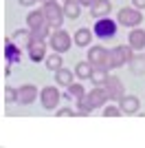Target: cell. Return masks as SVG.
<instances>
[{
    "instance_id": "6da1fadb",
    "label": "cell",
    "mask_w": 145,
    "mask_h": 148,
    "mask_svg": "<svg viewBox=\"0 0 145 148\" xmlns=\"http://www.w3.org/2000/svg\"><path fill=\"white\" fill-rule=\"evenodd\" d=\"M132 47L130 44H121V47H115V49H110L108 51V69H119V66H123V64H130L132 62V58H134V53H132Z\"/></svg>"
},
{
    "instance_id": "7a4b0ae2",
    "label": "cell",
    "mask_w": 145,
    "mask_h": 148,
    "mask_svg": "<svg viewBox=\"0 0 145 148\" xmlns=\"http://www.w3.org/2000/svg\"><path fill=\"white\" fill-rule=\"evenodd\" d=\"M44 18H46V25L48 27H62V22H64V7L57 5V0H46L44 2Z\"/></svg>"
},
{
    "instance_id": "3957f363",
    "label": "cell",
    "mask_w": 145,
    "mask_h": 148,
    "mask_svg": "<svg viewBox=\"0 0 145 148\" xmlns=\"http://www.w3.org/2000/svg\"><path fill=\"white\" fill-rule=\"evenodd\" d=\"M117 22L123 27H139L141 22H143V11L141 9H136V7H123L119 11V18H117Z\"/></svg>"
},
{
    "instance_id": "277c9868",
    "label": "cell",
    "mask_w": 145,
    "mask_h": 148,
    "mask_svg": "<svg viewBox=\"0 0 145 148\" xmlns=\"http://www.w3.org/2000/svg\"><path fill=\"white\" fill-rule=\"evenodd\" d=\"M97 38H101V40H108V38H115L117 33V22L110 18H99L95 22V31H92Z\"/></svg>"
},
{
    "instance_id": "5b68a950",
    "label": "cell",
    "mask_w": 145,
    "mask_h": 148,
    "mask_svg": "<svg viewBox=\"0 0 145 148\" xmlns=\"http://www.w3.org/2000/svg\"><path fill=\"white\" fill-rule=\"evenodd\" d=\"M103 88H106V93H108V99L121 102V99L125 97V88H123V82H121L119 77H115V75H110V77H108V82L103 84Z\"/></svg>"
},
{
    "instance_id": "8992f818",
    "label": "cell",
    "mask_w": 145,
    "mask_h": 148,
    "mask_svg": "<svg viewBox=\"0 0 145 148\" xmlns=\"http://www.w3.org/2000/svg\"><path fill=\"white\" fill-rule=\"evenodd\" d=\"M51 47H53L55 53H64V51L70 49V36H68L64 29H55L51 33Z\"/></svg>"
},
{
    "instance_id": "52a82bcc",
    "label": "cell",
    "mask_w": 145,
    "mask_h": 148,
    "mask_svg": "<svg viewBox=\"0 0 145 148\" xmlns=\"http://www.w3.org/2000/svg\"><path fill=\"white\" fill-rule=\"evenodd\" d=\"M88 62L95 69H108V51L103 47H90L88 51Z\"/></svg>"
},
{
    "instance_id": "ba28073f",
    "label": "cell",
    "mask_w": 145,
    "mask_h": 148,
    "mask_svg": "<svg viewBox=\"0 0 145 148\" xmlns=\"http://www.w3.org/2000/svg\"><path fill=\"white\" fill-rule=\"evenodd\" d=\"M40 99H42L44 108H57L62 95H60V91H57L55 86H44L42 93H40Z\"/></svg>"
},
{
    "instance_id": "9c48e42d",
    "label": "cell",
    "mask_w": 145,
    "mask_h": 148,
    "mask_svg": "<svg viewBox=\"0 0 145 148\" xmlns=\"http://www.w3.org/2000/svg\"><path fill=\"white\" fill-rule=\"evenodd\" d=\"M11 40L18 44L20 49H22V47H26V49H29L31 42H33V33H31V29H18V31H13Z\"/></svg>"
},
{
    "instance_id": "30bf717a",
    "label": "cell",
    "mask_w": 145,
    "mask_h": 148,
    "mask_svg": "<svg viewBox=\"0 0 145 148\" xmlns=\"http://www.w3.org/2000/svg\"><path fill=\"white\" fill-rule=\"evenodd\" d=\"M110 9H112V5H110V0H97L95 5L90 7V16L92 18H108Z\"/></svg>"
},
{
    "instance_id": "8fae6325",
    "label": "cell",
    "mask_w": 145,
    "mask_h": 148,
    "mask_svg": "<svg viewBox=\"0 0 145 148\" xmlns=\"http://www.w3.org/2000/svg\"><path fill=\"white\" fill-rule=\"evenodd\" d=\"M119 108L125 115H132V113H136L141 108V102H139V97H134V95H125V97L119 102Z\"/></svg>"
},
{
    "instance_id": "7c38bea8",
    "label": "cell",
    "mask_w": 145,
    "mask_h": 148,
    "mask_svg": "<svg viewBox=\"0 0 145 148\" xmlns=\"http://www.w3.org/2000/svg\"><path fill=\"white\" fill-rule=\"evenodd\" d=\"M35 97H37V88L33 84H26V86L18 88V102L20 104H31Z\"/></svg>"
},
{
    "instance_id": "4fadbf2b",
    "label": "cell",
    "mask_w": 145,
    "mask_h": 148,
    "mask_svg": "<svg viewBox=\"0 0 145 148\" xmlns=\"http://www.w3.org/2000/svg\"><path fill=\"white\" fill-rule=\"evenodd\" d=\"M127 44H130L134 51L143 49V47H145V31L143 29H132V31H130V36H127Z\"/></svg>"
},
{
    "instance_id": "5bb4252c",
    "label": "cell",
    "mask_w": 145,
    "mask_h": 148,
    "mask_svg": "<svg viewBox=\"0 0 145 148\" xmlns=\"http://www.w3.org/2000/svg\"><path fill=\"white\" fill-rule=\"evenodd\" d=\"M44 53H46V44H44V40H33L29 47V56L33 62H40L44 60Z\"/></svg>"
},
{
    "instance_id": "9a60e30c",
    "label": "cell",
    "mask_w": 145,
    "mask_h": 148,
    "mask_svg": "<svg viewBox=\"0 0 145 148\" xmlns=\"http://www.w3.org/2000/svg\"><path fill=\"white\" fill-rule=\"evenodd\" d=\"M5 56H7V62H20L22 51H20V47L13 40H7L5 42Z\"/></svg>"
},
{
    "instance_id": "2e32d148",
    "label": "cell",
    "mask_w": 145,
    "mask_h": 148,
    "mask_svg": "<svg viewBox=\"0 0 145 148\" xmlns=\"http://www.w3.org/2000/svg\"><path fill=\"white\" fill-rule=\"evenodd\" d=\"M64 13H66V18L77 20L79 16H81V5H79V0H66V2H64Z\"/></svg>"
},
{
    "instance_id": "e0dca14e",
    "label": "cell",
    "mask_w": 145,
    "mask_h": 148,
    "mask_svg": "<svg viewBox=\"0 0 145 148\" xmlns=\"http://www.w3.org/2000/svg\"><path fill=\"white\" fill-rule=\"evenodd\" d=\"M92 71H95V66H92L90 62H79L77 66H75V75H77L79 80H90Z\"/></svg>"
},
{
    "instance_id": "ac0fdd59",
    "label": "cell",
    "mask_w": 145,
    "mask_h": 148,
    "mask_svg": "<svg viewBox=\"0 0 145 148\" xmlns=\"http://www.w3.org/2000/svg\"><path fill=\"white\" fill-rule=\"evenodd\" d=\"M92 36H95V33H90V29H77V33H75V44H77V47H88V44L92 42Z\"/></svg>"
},
{
    "instance_id": "d6986e66",
    "label": "cell",
    "mask_w": 145,
    "mask_h": 148,
    "mask_svg": "<svg viewBox=\"0 0 145 148\" xmlns=\"http://www.w3.org/2000/svg\"><path fill=\"white\" fill-rule=\"evenodd\" d=\"M44 22H46V18H44L42 9H40V11H31L29 16H26V25H29V29H35V27L44 25Z\"/></svg>"
},
{
    "instance_id": "ffe728a7",
    "label": "cell",
    "mask_w": 145,
    "mask_h": 148,
    "mask_svg": "<svg viewBox=\"0 0 145 148\" xmlns=\"http://www.w3.org/2000/svg\"><path fill=\"white\" fill-rule=\"evenodd\" d=\"M108 69H95V71H92V75H90V80L95 82L97 86H103V84H106V82H108Z\"/></svg>"
},
{
    "instance_id": "44dd1931",
    "label": "cell",
    "mask_w": 145,
    "mask_h": 148,
    "mask_svg": "<svg viewBox=\"0 0 145 148\" xmlns=\"http://www.w3.org/2000/svg\"><path fill=\"white\" fill-rule=\"evenodd\" d=\"M55 80H57V84H62V86H70L72 84V73L66 71V69H60V71H55Z\"/></svg>"
},
{
    "instance_id": "7402d4cb",
    "label": "cell",
    "mask_w": 145,
    "mask_h": 148,
    "mask_svg": "<svg viewBox=\"0 0 145 148\" xmlns=\"http://www.w3.org/2000/svg\"><path fill=\"white\" fill-rule=\"evenodd\" d=\"M86 95V91H84V86H81V84H70V86H68V99H81Z\"/></svg>"
},
{
    "instance_id": "603a6c76",
    "label": "cell",
    "mask_w": 145,
    "mask_h": 148,
    "mask_svg": "<svg viewBox=\"0 0 145 148\" xmlns=\"http://www.w3.org/2000/svg\"><path fill=\"white\" fill-rule=\"evenodd\" d=\"M62 56L60 53H53V56H48V60H46V66L51 69V71H60L62 69Z\"/></svg>"
},
{
    "instance_id": "cb8c5ba5",
    "label": "cell",
    "mask_w": 145,
    "mask_h": 148,
    "mask_svg": "<svg viewBox=\"0 0 145 148\" xmlns=\"http://www.w3.org/2000/svg\"><path fill=\"white\" fill-rule=\"evenodd\" d=\"M130 69H132L134 73H139V75H145V58H132Z\"/></svg>"
},
{
    "instance_id": "d4e9b609",
    "label": "cell",
    "mask_w": 145,
    "mask_h": 148,
    "mask_svg": "<svg viewBox=\"0 0 145 148\" xmlns=\"http://www.w3.org/2000/svg\"><path fill=\"white\" fill-rule=\"evenodd\" d=\"M31 33H33V40H44L48 36V25L44 22V25L35 27V29H31Z\"/></svg>"
},
{
    "instance_id": "484cf974",
    "label": "cell",
    "mask_w": 145,
    "mask_h": 148,
    "mask_svg": "<svg viewBox=\"0 0 145 148\" xmlns=\"http://www.w3.org/2000/svg\"><path fill=\"white\" fill-rule=\"evenodd\" d=\"M5 99H7V102H9V104H11V102H16V99H18V91L9 86V88H7V91H5Z\"/></svg>"
},
{
    "instance_id": "4316f807",
    "label": "cell",
    "mask_w": 145,
    "mask_h": 148,
    "mask_svg": "<svg viewBox=\"0 0 145 148\" xmlns=\"http://www.w3.org/2000/svg\"><path fill=\"white\" fill-rule=\"evenodd\" d=\"M121 108L119 106H108V108H106V111H103V115H108V117H117V115H121Z\"/></svg>"
},
{
    "instance_id": "83f0119b",
    "label": "cell",
    "mask_w": 145,
    "mask_h": 148,
    "mask_svg": "<svg viewBox=\"0 0 145 148\" xmlns=\"http://www.w3.org/2000/svg\"><path fill=\"white\" fill-rule=\"evenodd\" d=\"M57 115H60V117H68V115H75V113H72L70 108H60V111H57Z\"/></svg>"
},
{
    "instance_id": "f1b7e54d",
    "label": "cell",
    "mask_w": 145,
    "mask_h": 148,
    "mask_svg": "<svg viewBox=\"0 0 145 148\" xmlns=\"http://www.w3.org/2000/svg\"><path fill=\"white\" fill-rule=\"evenodd\" d=\"M132 5L136 9H145V0H132Z\"/></svg>"
},
{
    "instance_id": "f546056e",
    "label": "cell",
    "mask_w": 145,
    "mask_h": 148,
    "mask_svg": "<svg viewBox=\"0 0 145 148\" xmlns=\"http://www.w3.org/2000/svg\"><path fill=\"white\" fill-rule=\"evenodd\" d=\"M18 2H20L22 7H31V5H35L37 0H18Z\"/></svg>"
},
{
    "instance_id": "4dcf8cb0",
    "label": "cell",
    "mask_w": 145,
    "mask_h": 148,
    "mask_svg": "<svg viewBox=\"0 0 145 148\" xmlns=\"http://www.w3.org/2000/svg\"><path fill=\"white\" fill-rule=\"evenodd\" d=\"M95 2H97V0H79V5H81V7H92Z\"/></svg>"
},
{
    "instance_id": "1f68e13d",
    "label": "cell",
    "mask_w": 145,
    "mask_h": 148,
    "mask_svg": "<svg viewBox=\"0 0 145 148\" xmlns=\"http://www.w3.org/2000/svg\"><path fill=\"white\" fill-rule=\"evenodd\" d=\"M44 2H46V0H44Z\"/></svg>"
},
{
    "instance_id": "d6a6232c",
    "label": "cell",
    "mask_w": 145,
    "mask_h": 148,
    "mask_svg": "<svg viewBox=\"0 0 145 148\" xmlns=\"http://www.w3.org/2000/svg\"><path fill=\"white\" fill-rule=\"evenodd\" d=\"M64 2H66V0H64Z\"/></svg>"
}]
</instances>
